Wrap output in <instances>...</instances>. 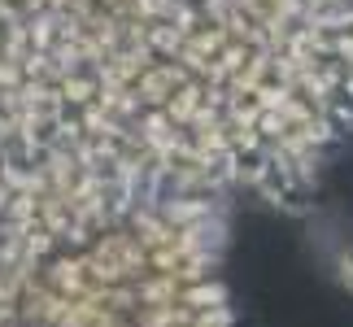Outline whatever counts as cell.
I'll list each match as a JSON object with an SVG mask.
<instances>
[{"label": "cell", "mask_w": 353, "mask_h": 327, "mask_svg": "<svg viewBox=\"0 0 353 327\" xmlns=\"http://www.w3.org/2000/svg\"><path fill=\"white\" fill-rule=\"evenodd\" d=\"M223 218L48 153L0 161V327H232Z\"/></svg>", "instance_id": "obj_1"}, {"label": "cell", "mask_w": 353, "mask_h": 327, "mask_svg": "<svg viewBox=\"0 0 353 327\" xmlns=\"http://www.w3.org/2000/svg\"><path fill=\"white\" fill-rule=\"evenodd\" d=\"M336 270H341V284H345V288L353 293V249L341 257V266H336Z\"/></svg>", "instance_id": "obj_2"}]
</instances>
